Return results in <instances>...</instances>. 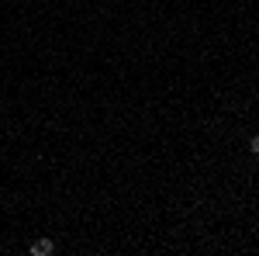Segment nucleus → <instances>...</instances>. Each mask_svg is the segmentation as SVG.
<instances>
[{
    "instance_id": "obj_1",
    "label": "nucleus",
    "mask_w": 259,
    "mask_h": 256,
    "mask_svg": "<svg viewBox=\"0 0 259 256\" xmlns=\"http://www.w3.org/2000/svg\"><path fill=\"white\" fill-rule=\"evenodd\" d=\"M31 253L35 256H52L56 253V242H52V239H38V242H31Z\"/></svg>"
}]
</instances>
